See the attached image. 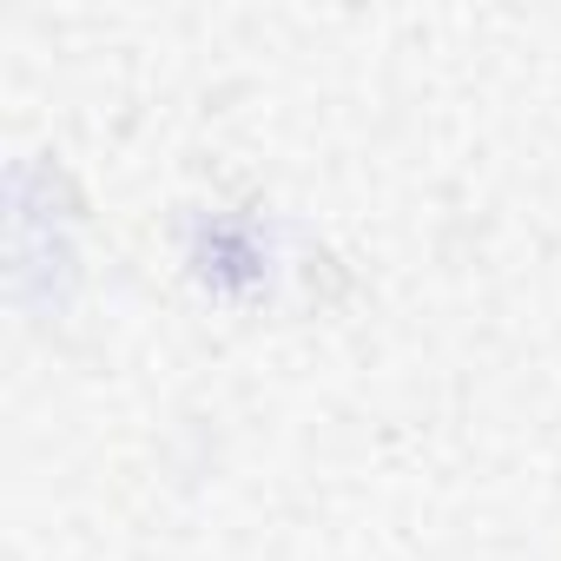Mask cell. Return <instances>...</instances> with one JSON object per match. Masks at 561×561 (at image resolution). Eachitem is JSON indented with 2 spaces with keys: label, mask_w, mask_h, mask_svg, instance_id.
I'll return each instance as SVG.
<instances>
[{
  "label": "cell",
  "mask_w": 561,
  "mask_h": 561,
  "mask_svg": "<svg viewBox=\"0 0 561 561\" xmlns=\"http://www.w3.org/2000/svg\"><path fill=\"white\" fill-rule=\"evenodd\" d=\"M185 271L218 305H257L277 277L271 225L251 218V211H198L185 225Z\"/></svg>",
  "instance_id": "cell-2"
},
{
  "label": "cell",
  "mask_w": 561,
  "mask_h": 561,
  "mask_svg": "<svg viewBox=\"0 0 561 561\" xmlns=\"http://www.w3.org/2000/svg\"><path fill=\"white\" fill-rule=\"evenodd\" d=\"M80 285V198L47 159L8 165V298L27 318H60Z\"/></svg>",
  "instance_id": "cell-1"
}]
</instances>
